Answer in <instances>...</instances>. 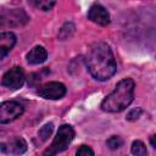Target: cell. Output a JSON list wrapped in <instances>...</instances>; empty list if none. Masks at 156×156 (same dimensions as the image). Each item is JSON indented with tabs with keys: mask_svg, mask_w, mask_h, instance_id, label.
Returning <instances> with one entry per match:
<instances>
[{
	"mask_svg": "<svg viewBox=\"0 0 156 156\" xmlns=\"http://www.w3.org/2000/svg\"><path fill=\"white\" fill-rule=\"evenodd\" d=\"M85 63L89 73L98 80H107L117 71L113 52L104 41H98L89 46L85 55Z\"/></svg>",
	"mask_w": 156,
	"mask_h": 156,
	"instance_id": "cell-1",
	"label": "cell"
},
{
	"mask_svg": "<svg viewBox=\"0 0 156 156\" xmlns=\"http://www.w3.org/2000/svg\"><path fill=\"white\" fill-rule=\"evenodd\" d=\"M135 83L132 78H124L117 83L113 91L101 102V110L110 113H117L126 110L133 101Z\"/></svg>",
	"mask_w": 156,
	"mask_h": 156,
	"instance_id": "cell-2",
	"label": "cell"
},
{
	"mask_svg": "<svg viewBox=\"0 0 156 156\" xmlns=\"http://www.w3.org/2000/svg\"><path fill=\"white\" fill-rule=\"evenodd\" d=\"M74 138V129L72 128V126L69 124H62L58 130H57V134L56 136L54 138L51 145L43 152V155H49V156H52V155H56L58 152H62L65 151L68 145L71 144V141L73 140Z\"/></svg>",
	"mask_w": 156,
	"mask_h": 156,
	"instance_id": "cell-3",
	"label": "cell"
},
{
	"mask_svg": "<svg viewBox=\"0 0 156 156\" xmlns=\"http://www.w3.org/2000/svg\"><path fill=\"white\" fill-rule=\"evenodd\" d=\"M28 21H29V16L26 13L23 9L5 10L0 15V28L22 27L27 24Z\"/></svg>",
	"mask_w": 156,
	"mask_h": 156,
	"instance_id": "cell-4",
	"label": "cell"
},
{
	"mask_svg": "<svg viewBox=\"0 0 156 156\" xmlns=\"http://www.w3.org/2000/svg\"><path fill=\"white\" fill-rule=\"evenodd\" d=\"M24 112V107L18 101H4L0 104V123H10L22 116Z\"/></svg>",
	"mask_w": 156,
	"mask_h": 156,
	"instance_id": "cell-5",
	"label": "cell"
},
{
	"mask_svg": "<svg viewBox=\"0 0 156 156\" xmlns=\"http://www.w3.org/2000/svg\"><path fill=\"white\" fill-rule=\"evenodd\" d=\"M37 94L48 100H58L65 96L66 87L60 82H49L40 85L37 90Z\"/></svg>",
	"mask_w": 156,
	"mask_h": 156,
	"instance_id": "cell-6",
	"label": "cell"
},
{
	"mask_svg": "<svg viewBox=\"0 0 156 156\" xmlns=\"http://www.w3.org/2000/svg\"><path fill=\"white\" fill-rule=\"evenodd\" d=\"M24 72L22 69V67H18V66H15L12 68H10L4 76H2V79H1V84L9 89H12V90H16V89H20L23 83H24Z\"/></svg>",
	"mask_w": 156,
	"mask_h": 156,
	"instance_id": "cell-7",
	"label": "cell"
},
{
	"mask_svg": "<svg viewBox=\"0 0 156 156\" xmlns=\"http://www.w3.org/2000/svg\"><path fill=\"white\" fill-rule=\"evenodd\" d=\"M0 151L7 155H22L27 151V143L21 136H13L0 143Z\"/></svg>",
	"mask_w": 156,
	"mask_h": 156,
	"instance_id": "cell-8",
	"label": "cell"
},
{
	"mask_svg": "<svg viewBox=\"0 0 156 156\" xmlns=\"http://www.w3.org/2000/svg\"><path fill=\"white\" fill-rule=\"evenodd\" d=\"M88 18L99 26H107L110 23V15L107 10L99 4L90 6L88 11Z\"/></svg>",
	"mask_w": 156,
	"mask_h": 156,
	"instance_id": "cell-9",
	"label": "cell"
},
{
	"mask_svg": "<svg viewBox=\"0 0 156 156\" xmlns=\"http://www.w3.org/2000/svg\"><path fill=\"white\" fill-rule=\"evenodd\" d=\"M16 44V35L12 32L0 33V60L7 56Z\"/></svg>",
	"mask_w": 156,
	"mask_h": 156,
	"instance_id": "cell-10",
	"label": "cell"
},
{
	"mask_svg": "<svg viewBox=\"0 0 156 156\" xmlns=\"http://www.w3.org/2000/svg\"><path fill=\"white\" fill-rule=\"evenodd\" d=\"M48 57V52L44 46L37 45L27 54V62L30 65H39L43 63Z\"/></svg>",
	"mask_w": 156,
	"mask_h": 156,
	"instance_id": "cell-11",
	"label": "cell"
},
{
	"mask_svg": "<svg viewBox=\"0 0 156 156\" xmlns=\"http://www.w3.org/2000/svg\"><path fill=\"white\" fill-rule=\"evenodd\" d=\"M74 29H76V27H74V24H73V23H71V22L65 23V24L60 28L58 38H60L61 40H67V39H69V38L73 35Z\"/></svg>",
	"mask_w": 156,
	"mask_h": 156,
	"instance_id": "cell-12",
	"label": "cell"
},
{
	"mask_svg": "<svg viewBox=\"0 0 156 156\" xmlns=\"http://www.w3.org/2000/svg\"><path fill=\"white\" fill-rule=\"evenodd\" d=\"M29 1L34 7L41 10V11H49L56 4V0H29Z\"/></svg>",
	"mask_w": 156,
	"mask_h": 156,
	"instance_id": "cell-13",
	"label": "cell"
},
{
	"mask_svg": "<svg viewBox=\"0 0 156 156\" xmlns=\"http://www.w3.org/2000/svg\"><path fill=\"white\" fill-rule=\"evenodd\" d=\"M130 151H132L133 155H139V156H145V155H147L146 146H145V144H144L141 140H135V141H133Z\"/></svg>",
	"mask_w": 156,
	"mask_h": 156,
	"instance_id": "cell-14",
	"label": "cell"
},
{
	"mask_svg": "<svg viewBox=\"0 0 156 156\" xmlns=\"http://www.w3.org/2000/svg\"><path fill=\"white\" fill-rule=\"evenodd\" d=\"M52 130H54V124H52L51 122L44 124V126L39 129V132H38V136H39V139H40L41 141H46V140L49 139V136L51 135Z\"/></svg>",
	"mask_w": 156,
	"mask_h": 156,
	"instance_id": "cell-15",
	"label": "cell"
},
{
	"mask_svg": "<svg viewBox=\"0 0 156 156\" xmlns=\"http://www.w3.org/2000/svg\"><path fill=\"white\" fill-rule=\"evenodd\" d=\"M106 145H107L108 149H111V150H117V149H119V147L123 145V140H122V138L118 136V135H112V136H110V138L107 139Z\"/></svg>",
	"mask_w": 156,
	"mask_h": 156,
	"instance_id": "cell-16",
	"label": "cell"
},
{
	"mask_svg": "<svg viewBox=\"0 0 156 156\" xmlns=\"http://www.w3.org/2000/svg\"><path fill=\"white\" fill-rule=\"evenodd\" d=\"M140 115H141V108L140 107H136V108H133V110H130L128 113H127V121H130V122H133V121H136L139 117H140Z\"/></svg>",
	"mask_w": 156,
	"mask_h": 156,
	"instance_id": "cell-17",
	"label": "cell"
},
{
	"mask_svg": "<svg viewBox=\"0 0 156 156\" xmlns=\"http://www.w3.org/2000/svg\"><path fill=\"white\" fill-rule=\"evenodd\" d=\"M76 155H77V156H93V155H94V151H93L89 146L82 145V146L77 150Z\"/></svg>",
	"mask_w": 156,
	"mask_h": 156,
	"instance_id": "cell-18",
	"label": "cell"
},
{
	"mask_svg": "<svg viewBox=\"0 0 156 156\" xmlns=\"http://www.w3.org/2000/svg\"><path fill=\"white\" fill-rule=\"evenodd\" d=\"M39 82H40V77H39L38 74L30 73V74L28 76V85H34V84H37V83H39Z\"/></svg>",
	"mask_w": 156,
	"mask_h": 156,
	"instance_id": "cell-19",
	"label": "cell"
},
{
	"mask_svg": "<svg viewBox=\"0 0 156 156\" xmlns=\"http://www.w3.org/2000/svg\"><path fill=\"white\" fill-rule=\"evenodd\" d=\"M155 138H156V135H155V134H152V135L150 136V143H151V146H152V147H156V143H155Z\"/></svg>",
	"mask_w": 156,
	"mask_h": 156,
	"instance_id": "cell-20",
	"label": "cell"
}]
</instances>
